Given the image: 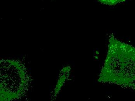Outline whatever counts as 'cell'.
Segmentation results:
<instances>
[{
    "mask_svg": "<svg viewBox=\"0 0 135 101\" xmlns=\"http://www.w3.org/2000/svg\"><path fill=\"white\" fill-rule=\"evenodd\" d=\"M99 2L109 6L115 5L120 2L125 1L126 0H98Z\"/></svg>",
    "mask_w": 135,
    "mask_h": 101,
    "instance_id": "cell-1",
    "label": "cell"
}]
</instances>
